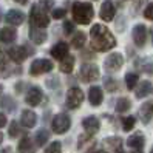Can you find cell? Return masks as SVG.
<instances>
[{
  "instance_id": "20",
  "label": "cell",
  "mask_w": 153,
  "mask_h": 153,
  "mask_svg": "<svg viewBox=\"0 0 153 153\" xmlns=\"http://www.w3.org/2000/svg\"><path fill=\"white\" fill-rule=\"evenodd\" d=\"M144 144H146V138H144L142 133H134L127 139V146L134 150H141L144 147Z\"/></svg>"
},
{
  "instance_id": "12",
  "label": "cell",
  "mask_w": 153,
  "mask_h": 153,
  "mask_svg": "<svg viewBox=\"0 0 153 153\" xmlns=\"http://www.w3.org/2000/svg\"><path fill=\"white\" fill-rule=\"evenodd\" d=\"M8 57H10L13 62H16V64H20V62H23L26 59V56H28V53H26L25 47H11L10 50L6 51Z\"/></svg>"
},
{
  "instance_id": "9",
  "label": "cell",
  "mask_w": 153,
  "mask_h": 153,
  "mask_svg": "<svg viewBox=\"0 0 153 153\" xmlns=\"http://www.w3.org/2000/svg\"><path fill=\"white\" fill-rule=\"evenodd\" d=\"M131 36H133V42H134V45L136 47H144L146 45V40H147V28H146V25H142V23H139V25H136L133 28V31H131Z\"/></svg>"
},
{
  "instance_id": "8",
  "label": "cell",
  "mask_w": 153,
  "mask_h": 153,
  "mask_svg": "<svg viewBox=\"0 0 153 153\" xmlns=\"http://www.w3.org/2000/svg\"><path fill=\"white\" fill-rule=\"evenodd\" d=\"M122 64H124V57H122V54H119V53H111V54L105 59L104 67H105V70H107V71L113 73V71L121 70Z\"/></svg>"
},
{
  "instance_id": "32",
  "label": "cell",
  "mask_w": 153,
  "mask_h": 153,
  "mask_svg": "<svg viewBox=\"0 0 153 153\" xmlns=\"http://www.w3.org/2000/svg\"><path fill=\"white\" fill-rule=\"evenodd\" d=\"M19 133H20L19 124H17L16 121H13V122L10 124V136H11V138H17V136H19Z\"/></svg>"
},
{
  "instance_id": "25",
  "label": "cell",
  "mask_w": 153,
  "mask_h": 153,
  "mask_svg": "<svg viewBox=\"0 0 153 153\" xmlns=\"http://www.w3.org/2000/svg\"><path fill=\"white\" fill-rule=\"evenodd\" d=\"M152 91V84L149 80H142V82L138 85V90H136V97H146L147 94H150Z\"/></svg>"
},
{
  "instance_id": "10",
  "label": "cell",
  "mask_w": 153,
  "mask_h": 153,
  "mask_svg": "<svg viewBox=\"0 0 153 153\" xmlns=\"http://www.w3.org/2000/svg\"><path fill=\"white\" fill-rule=\"evenodd\" d=\"M42 99H43V93H42V90L39 87H31L28 91H26L25 101H26V104L31 105V107H37L42 102Z\"/></svg>"
},
{
  "instance_id": "50",
  "label": "cell",
  "mask_w": 153,
  "mask_h": 153,
  "mask_svg": "<svg viewBox=\"0 0 153 153\" xmlns=\"http://www.w3.org/2000/svg\"><path fill=\"white\" fill-rule=\"evenodd\" d=\"M150 153H153V149H152V150H150Z\"/></svg>"
},
{
  "instance_id": "6",
  "label": "cell",
  "mask_w": 153,
  "mask_h": 153,
  "mask_svg": "<svg viewBox=\"0 0 153 153\" xmlns=\"http://www.w3.org/2000/svg\"><path fill=\"white\" fill-rule=\"evenodd\" d=\"M53 70V64L50 59H36L31 67H30V74L31 76H39L43 73H50Z\"/></svg>"
},
{
  "instance_id": "34",
  "label": "cell",
  "mask_w": 153,
  "mask_h": 153,
  "mask_svg": "<svg viewBox=\"0 0 153 153\" xmlns=\"http://www.w3.org/2000/svg\"><path fill=\"white\" fill-rule=\"evenodd\" d=\"M53 19H64L65 17V10L64 8H57V10H54L53 11Z\"/></svg>"
},
{
  "instance_id": "37",
  "label": "cell",
  "mask_w": 153,
  "mask_h": 153,
  "mask_svg": "<svg viewBox=\"0 0 153 153\" xmlns=\"http://www.w3.org/2000/svg\"><path fill=\"white\" fill-rule=\"evenodd\" d=\"M108 146H111V147H116V149H119V146H121V139L119 138H108L105 141Z\"/></svg>"
},
{
  "instance_id": "15",
  "label": "cell",
  "mask_w": 153,
  "mask_h": 153,
  "mask_svg": "<svg viewBox=\"0 0 153 153\" xmlns=\"http://www.w3.org/2000/svg\"><path fill=\"white\" fill-rule=\"evenodd\" d=\"M139 118L142 121V124H149L153 118V102L152 101H147L141 105L139 108Z\"/></svg>"
},
{
  "instance_id": "47",
  "label": "cell",
  "mask_w": 153,
  "mask_h": 153,
  "mask_svg": "<svg viewBox=\"0 0 153 153\" xmlns=\"http://www.w3.org/2000/svg\"><path fill=\"white\" fill-rule=\"evenodd\" d=\"M116 153H124V152H122V150H119V149H118V150H116Z\"/></svg>"
},
{
  "instance_id": "14",
  "label": "cell",
  "mask_w": 153,
  "mask_h": 153,
  "mask_svg": "<svg viewBox=\"0 0 153 153\" xmlns=\"http://www.w3.org/2000/svg\"><path fill=\"white\" fill-rule=\"evenodd\" d=\"M82 127L88 134H93L99 130L101 122H99V119L96 118V116H87V118H84V121H82Z\"/></svg>"
},
{
  "instance_id": "46",
  "label": "cell",
  "mask_w": 153,
  "mask_h": 153,
  "mask_svg": "<svg viewBox=\"0 0 153 153\" xmlns=\"http://www.w3.org/2000/svg\"><path fill=\"white\" fill-rule=\"evenodd\" d=\"M131 153H141V152H139V150H133Z\"/></svg>"
},
{
  "instance_id": "21",
  "label": "cell",
  "mask_w": 153,
  "mask_h": 153,
  "mask_svg": "<svg viewBox=\"0 0 153 153\" xmlns=\"http://www.w3.org/2000/svg\"><path fill=\"white\" fill-rule=\"evenodd\" d=\"M16 37H17V33L11 26H5V28L0 30V42L2 43H11L16 40Z\"/></svg>"
},
{
  "instance_id": "17",
  "label": "cell",
  "mask_w": 153,
  "mask_h": 153,
  "mask_svg": "<svg viewBox=\"0 0 153 153\" xmlns=\"http://www.w3.org/2000/svg\"><path fill=\"white\" fill-rule=\"evenodd\" d=\"M50 54H51V57H54V59H57V60H62L65 56H68V45H67L65 42L56 43L54 47L50 50Z\"/></svg>"
},
{
  "instance_id": "43",
  "label": "cell",
  "mask_w": 153,
  "mask_h": 153,
  "mask_svg": "<svg viewBox=\"0 0 153 153\" xmlns=\"http://www.w3.org/2000/svg\"><path fill=\"white\" fill-rule=\"evenodd\" d=\"M93 153H107L105 150H96V152H93Z\"/></svg>"
},
{
  "instance_id": "40",
  "label": "cell",
  "mask_w": 153,
  "mask_h": 153,
  "mask_svg": "<svg viewBox=\"0 0 153 153\" xmlns=\"http://www.w3.org/2000/svg\"><path fill=\"white\" fill-rule=\"evenodd\" d=\"M6 122H8V119H6V114H5V113H0V128L5 127Z\"/></svg>"
},
{
  "instance_id": "2",
  "label": "cell",
  "mask_w": 153,
  "mask_h": 153,
  "mask_svg": "<svg viewBox=\"0 0 153 153\" xmlns=\"http://www.w3.org/2000/svg\"><path fill=\"white\" fill-rule=\"evenodd\" d=\"M71 14H73V19L77 23L88 25L94 17V8L88 2H79V0H76L73 6H71Z\"/></svg>"
},
{
  "instance_id": "29",
  "label": "cell",
  "mask_w": 153,
  "mask_h": 153,
  "mask_svg": "<svg viewBox=\"0 0 153 153\" xmlns=\"http://www.w3.org/2000/svg\"><path fill=\"white\" fill-rule=\"evenodd\" d=\"M134 124H136L134 116H125V118L122 119V128H124L125 131H130V130H133Z\"/></svg>"
},
{
  "instance_id": "48",
  "label": "cell",
  "mask_w": 153,
  "mask_h": 153,
  "mask_svg": "<svg viewBox=\"0 0 153 153\" xmlns=\"http://www.w3.org/2000/svg\"><path fill=\"white\" fill-rule=\"evenodd\" d=\"M0 94H2V85H0Z\"/></svg>"
},
{
  "instance_id": "5",
  "label": "cell",
  "mask_w": 153,
  "mask_h": 153,
  "mask_svg": "<svg viewBox=\"0 0 153 153\" xmlns=\"http://www.w3.org/2000/svg\"><path fill=\"white\" fill-rule=\"evenodd\" d=\"M82 102H84V93H82V90L77 88V87L70 88L68 93H67L65 105L68 107L70 110H74V108H79Z\"/></svg>"
},
{
  "instance_id": "45",
  "label": "cell",
  "mask_w": 153,
  "mask_h": 153,
  "mask_svg": "<svg viewBox=\"0 0 153 153\" xmlns=\"http://www.w3.org/2000/svg\"><path fill=\"white\" fill-rule=\"evenodd\" d=\"M150 33H152V43H153V28H152V31H150Z\"/></svg>"
},
{
  "instance_id": "28",
  "label": "cell",
  "mask_w": 153,
  "mask_h": 153,
  "mask_svg": "<svg viewBox=\"0 0 153 153\" xmlns=\"http://www.w3.org/2000/svg\"><path fill=\"white\" fill-rule=\"evenodd\" d=\"M138 84V74L136 73H127L125 74V85L128 90H133Z\"/></svg>"
},
{
  "instance_id": "13",
  "label": "cell",
  "mask_w": 153,
  "mask_h": 153,
  "mask_svg": "<svg viewBox=\"0 0 153 153\" xmlns=\"http://www.w3.org/2000/svg\"><path fill=\"white\" fill-rule=\"evenodd\" d=\"M5 20H6V23H10V25L19 26L25 20V14L22 11H19V10H10L6 13V16H5Z\"/></svg>"
},
{
  "instance_id": "30",
  "label": "cell",
  "mask_w": 153,
  "mask_h": 153,
  "mask_svg": "<svg viewBox=\"0 0 153 153\" xmlns=\"http://www.w3.org/2000/svg\"><path fill=\"white\" fill-rule=\"evenodd\" d=\"M60 152H62V146H60L59 141L51 142L50 146L47 147V150H45V153H60Z\"/></svg>"
},
{
  "instance_id": "18",
  "label": "cell",
  "mask_w": 153,
  "mask_h": 153,
  "mask_svg": "<svg viewBox=\"0 0 153 153\" xmlns=\"http://www.w3.org/2000/svg\"><path fill=\"white\" fill-rule=\"evenodd\" d=\"M47 37H48V34H47V31H45V28H36V26H33V28L30 30V39L36 45H42L45 40H47Z\"/></svg>"
},
{
  "instance_id": "19",
  "label": "cell",
  "mask_w": 153,
  "mask_h": 153,
  "mask_svg": "<svg viewBox=\"0 0 153 153\" xmlns=\"http://www.w3.org/2000/svg\"><path fill=\"white\" fill-rule=\"evenodd\" d=\"M20 122L25 128H33L36 122H37V116L33 110H23L22 111V116H20Z\"/></svg>"
},
{
  "instance_id": "24",
  "label": "cell",
  "mask_w": 153,
  "mask_h": 153,
  "mask_svg": "<svg viewBox=\"0 0 153 153\" xmlns=\"http://www.w3.org/2000/svg\"><path fill=\"white\" fill-rule=\"evenodd\" d=\"M85 40H87V36L85 33L82 31H76L73 34V39H71V45H73L74 48H82L85 45Z\"/></svg>"
},
{
  "instance_id": "41",
  "label": "cell",
  "mask_w": 153,
  "mask_h": 153,
  "mask_svg": "<svg viewBox=\"0 0 153 153\" xmlns=\"http://www.w3.org/2000/svg\"><path fill=\"white\" fill-rule=\"evenodd\" d=\"M0 153H13V150H11V147H5L3 150H0Z\"/></svg>"
},
{
  "instance_id": "33",
  "label": "cell",
  "mask_w": 153,
  "mask_h": 153,
  "mask_svg": "<svg viewBox=\"0 0 153 153\" xmlns=\"http://www.w3.org/2000/svg\"><path fill=\"white\" fill-rule=\"evenodd\" d=\"M105 88L108 90V91H116V90H118V82L111 77L105 79Z\"/></svg>"
},
{
  "instance_id": "4",
  "label": "cell",
  "mask_w": 153,
  "mask_h": 153,
  "mask_svg": "<svg viewBox=\"0 0 153 153\" xmlns=\"http://www.w3.org/2000/svg\"><path fill=\"white\" fill-rule=\"evenodd\" d=\"M71 127V119H70V116L65 114V113H59L54 116V119H53L51 122V128L54 133L57 134H64L70 130Z\"/></svg>"
},
{
  "instance_id": "31",
  "label": "cell",
  "mask_w": 153,
  "mask_h": 153,
  "mask_svg": "<svg viewBox=\"0 0 153 153\" xmlns=\"http://www.w3.org/2000/svg\"><path fill=\"white\" fill-rule=\"evenodd\" d=\"M0 107H6L8 110H14V108H16V104L11 101L10 96H5L2 101H0Z\"/></svg>"
},
{
  "instance_id": "39",
  "label": "cell",
  "mask_w": 153,
  "mask_h": 153,
  "mask_svg": "<svg viewBox=\"0 0 153 153\" xmlns=\"http://www.w3.org/2000/svg\"><path fill=\"white\" fill-rule=\"evenodd\" d=\"M73 30H74V26H73V23H71V22H65L64 23V34H71V33H73Z\"/></svg>"
},
{
  "instance_id": "16",
  "label": "cell",
  "mask_w": 153,
  "mask_h": 153,
  "mask_svg": "<svg viewBox=\"0 0 153 153\" xmlns=\"http://www.w3.org/2000/svg\"><path fill=\"white\" fill-rule=\"evenodd\" d=\"M88 101H90V104H91L93 107L101 105L102 101H104L102 88H101V87H96V85L90 88V91H88Z\"/></svg>"
},
{
  "instance_id": "7",
  "label": "cell",
  "mask_w": 153,
  "mask_h": 153,
  "mask_svg": "<svg viewBox=\"0 0 153 153\" xmlns=\"http://www.w3.org/2000/svg\"><path fill=\"white\" fill-rule=\"evenodd\" d=\"M80 79L84 82H94V80L99 79V68L94 65V64H84L80 67Z\"/></svg>"
},
{
  "instance_id": "11",
  "label": "cell",
  "mask_w": 153,
  "mask_h": 153,
  "mask_svg": "<svg viewBox=\"0 0 153 153\" xmlns=\"http://www.w3.org/2000/svg\"><path fill=\"white\" fill-rule=\"evenodd\" d=\"M114 14H116V8L113 5L111 0H105V2L101 5V19L104 22H110L114 19Z\"/></svg>"
},
{
  "instance_id": "3",
  "label": "cell",
  "mask_w": 153,
  "mask_h": 153,
  "mask_svg": "<svg viewBox=\"0 0 153 153\" xmlns=\"http://www.w3.org/2000/svg\"><path fill=\"white\" fill-rule=\"evenodd\" d=\"M30 20H31V25L36 26V28H45L50 23V17L47 16V13H45V10L40 5H34L31 8Z\"/></svg>"
},
{
  "instance_id": "36",
  "label": "cell",
  "mask_w": 153,
  "mask_h": 153,
  "mask_svg": "<svg viewBox=\"0 0 153 153\" xmlns=\"http://www.w3.org/2000/svg\"><path fill=\"white\" fill-rule=\"evenodd\" d=\"M144 17L149 20H153V3H150L146 10H144Z\"/></svg>"
},
{
  "instance_id": "38",
  "label": "cell",
  "mask_w": 153,
  "mask_h": 153,
  "mask_svg": "<svg viewBox=\"0 0 153 153\" xmlns=\"http://www.w3.org/2000/svg\"><path fill=\"white\" fill-rule=\"evenodd\" d=\"M43 10H51V6L54 5V0H40V3H39Z\"/></svg>"
},
{
  "instance_id": "23",
  "label": "cell",
  "mask_w": 153,
  "mask_h": 153,
  "mask_svg": "<svg viewBox=\"0 0 153 153\" xmlns=\"http://www.w3.org/2000/svg\"><path fill=\"white\" fill-rule=\"evenodd\" d=\"M74 67V57L73 56H65L64 59L60 60V71L62 73H71Z\"/></svg>"
},
{
  "instance_id": "49",
  "label": "cell",
  "mask_w": 153,
  "mask_h": 153,
  "mask_svg": "<svg viewBox=\"0 0 153 153\" xmlns=\"http://www.w3.org/2000/svg\"><path fill=\"white\" fill-rule=\"evenodd\" d=\"M0 19H2V11H0Z\"/></svg>"
},
{
  "instance_id": "1",
  "label": "cell",
  "mask_w": 153,
  "mask_h": 153,
  "mask_svg": "<svg viewBox=\"0 0 153 153\" xmlns=\"http://www.w3.org/2000/svg\"><path fill=\"white\" fill-rule=\"evenodd\" d=\"M90 37H91V48L96 51H108L116 47V39L104 25H93L90 30Z\"/></svg>"
},
{
  "instance_id": "35",
  "label": "cell",
  "mask_w": 153,
  "mask_h": 153,
  "mask_svg": "<svg viewBox=\"0 0 153 153\" xmlns=\"http://www.w3.org/2000/svg\"><path fill=\"white\" fill-rule=\"evenodd\" d=\"M6 60H8V54L0 51V71H5L6 70Z\"/></svg>"
},
{
  "instance_id": "22",
  "label": "cell",
  "mask_w": 153,
  "mask_h": 153,
  "mask_svg": "<svg viewBox=\"0 0 153 153\" xmlns=\"http://www.w3.org/2000/svg\"><path fill=\"white\" fill-rule=\"evenodd\" d=\"M17 152L19 153H36V146L33 144L31 138L28 136L22 138V141L19 142V147H17Z\"/></svg>"
},
{
  "instance_id": "44",
  "label": "cell",
  "mask_w": 153,
  "mask_h": 153,
  "mask_svg": "<svg viewBox=\"0 0 153 153\" xmlns=\"http://www.w3.org/2000/svg\"><path fill=\"white\" fill-rule=\"evenodd\" d=\"M2 141H3V134L0 133V144H2Z\"/></svg>"
},
{
  "instance_id": "26",
  "label": "cell",
  "mask_w": 153,
  "mask_h": 153,
  "mask_svg": "<svg viewBox=\"0 0 153 153\" xmlns=\"http://www.w3.org/2000/svg\"><path fill=\"white\" fill-rule=\"evenodd\" d=\"M50 139V131L48 130H45V128H40L37 133H36V146H45V142H48Z\"/></svg>"
},
{
  "instance_id": "27",
  "label": "cell",
  "mask_w": 153,
  "mask_h": 153,
  "mask_svg": "<svg viewBox=\"0 0 153 153\" xmlns=\"http://www.w3.org/2000/svg\"><path fill=\"white\" fill-rule=\"evenodd\" d=\"M130 107H131L130 99L121 97V99H118V102H116V111H118V113H125V111L130 110Z\"/></svg>"
},
{
  "instance_id": "42",
  "label": "cell",
  "mask_w": 153,
  "mask_h": 153,
  "mask_svg": "<svg viewBox=\"0 0 153 153\" xmlns=\"http://www.w3.org/2000/svg\"><path fill=\"white\" fill-rule=\"evenodd\" d=\"M14 2H17V3H22V5H25L26 2H28V0H14Z\"/></svg>"
}]
</instances>
